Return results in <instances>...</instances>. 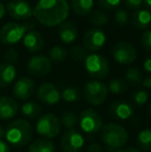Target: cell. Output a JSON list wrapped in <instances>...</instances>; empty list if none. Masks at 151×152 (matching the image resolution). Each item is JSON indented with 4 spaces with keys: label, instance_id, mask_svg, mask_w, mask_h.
I'll list each match as a JSON object with an SVG mask.
<instances>
[{
    "label": "cell",
    "instance_id": "13",
    "mask_svg": "<svg viewBox=\"0 0 151 152\" xmlns=\"http://www.w3.org/2000/svg\"><path fill=\"white\" fill-rule=\"evenodd\" d=\"M36 97L42 104L53 106L59 102L61 98V92L52 83H44L37 88Z\"/></svg>",
    "mask_w": 151,
    "mask_h": 152
},
{
    "label": "cell",
    "instance_id": "35",
    "mask_svg": "<svg viewBox=\"0 0 151 152\" xmlns=\"http://www.w3.org/2000/svg\"><path fill=\"white\" fill-rule=\"evenodd\" d=\"M98 5L105 10H114L120 4L121 0H97Z\"/></svg>",
    "mask_w": 151,
    "mask_h": 152
},
{
    "label": "cell",
    "instance_id": "26",
    "mask_svg": "<svg viewBox=\"0 0 151 152\" xmlns=\"http://www.w3.org/2000/svg\"><path fill=\"white\" fill-rule=\"evenodd\" d=\"M138 145L145 151L151 150V128H145L139 132L137 138Z\"/></svg>",
    "mask_w": 151,
    "mask_h": 152
},
{
    "label": "cell",
    "instance_id": "47",
    "mask_svg": "<svg viewBox=\"0 0 151 152\" xmlns=\"http://www.w3.org/2000/svg\"><path fill=\"white\" fill-rule=\"evenodd\" d=\"M148 112H149V115H150V117H151V102H150V104H149V108H148Z\"/></svg>",
    "mask_w": 151,
    "mask_h": 152
},
{
    "label": "cell",
    "instance_id": "3",
    "mask_svg": "<svg viewBox=\"0 0 151 152\" xmlns=\"http://www.w3.org/2000/svg\"><path fill=\"white\" fill-rule=\"evenodd\" d=\"M101 140L112 150L123 148L128 141V132L118 123H108L101 129Z\"/></svg>",
    "mask_w": 151,
    "mask_h": 152
},
{
    "label": "cell",
    "instance_id": "45",
    "mask_svg": "<svg viewBox=\"0 0 151 152\" xmlns=\"http://www.w3.org/2000/svg\"><path fill=\"white\" fill-rule=\"evenodd\" d=\"M143 3L144 6L146 7V10L151 12V0H143Z\"/></svg>",
    "mask_w": 151,
    "mask_h": 152
},
{
    "label": "cell",
    "instance_id": "18",
    "mask_svg": "<svg viewBox=\"0 0 151 152\" xmlns=\"http://www.w3.org/2000/svg\"><path fill=\"white\" fill-rule=\"evenodd\" d=\"M110 113L116 119L126 120L133 116V110L131 104L124 100H116L110 106Z\"/></svg>",
    "mask_w": 151,
    "mask_h": 152
},
{
    "label": "cell",
    "instance_id": "48",
    "mask_svg": "<svg viewBox=\"0 0 151 152\" xmlns=\"http://www.w3.org/2000/svg\"><path fill=\"white\" fill-rule=\"evenodd\" d=\"M0 1H5V0H0Z\"/></svg>",
    "mask_w": 151,
    "mask_h": 152
},
{
    "label": "cell",
    "instance_id": "14",
    "mask_svg": "<svg viewBox=\"0 0 151 152\" xmlns=\"http://www.w3.org/2000/svg\"><path fill=\"white\" fill-rule=\"evenodd\" d=\"M106 34L101 29H89L88 31L85 33L84 39H83V44H84V48L86 49L88 52H97L99 51L106 44Z\"/></svg>",
    "mask_w": 151,
    "mask_h": 152
},
{
    "label": "cell",
    "instance_id": "43",
    "mask_svg": "<svg viewBox=\"0 0 151 152\" xmlns=\"http://www.w3.org/2000/svg\"><path fill=\"white\" fill-rule=\"evenodd\" d=\"M5 6H4V4L2 3L1 1H0V20H1L2 18L4 17V15H5Z\"/></svg>",
    "mask_w": 151,
    "mask_h": 152
},
{
    "label": "cell",
    "instance_id": "9",
    "mask_svg": "<svg viewBox=\"0 0 151 152\" xmlns=\"http://www.w3.org/2000/svg\"><path fill=\"white\" fill-rule=\"evenodd\" d=\"M112 56L119 64L127 65L137 59V51L135 47L128 42H118L112 49Z\"/></svg>",
    "mask_w": 151,
    "mask_h": 152
},
{
    "label": "cell",
    "instance_id": "19",
    "mask_svg": "<svg viewBox=\"0 0 151 152\" xmlns=\"http://www.w3.org/2000/svg\"><path fill=\"white\" fill-rule=\"evenodd\" d=\"M79 33L78 29L71 22L64 21L59 25L58 36L64 44H71L77 39Z\"/></svg>",
    "mask_w": 151,
    "mask_h": 152
},
{
    "label": "cell",
    "instance_id": "37",
    "mask_svg": "<svg viewBox=\"0 0 151 152\" xmlns=\"http://www.w3.org/2000/svg\"><path fill=\"white\" fill-rule=\"evenodd\" d=\"M124 5L129 10H141L143 0H124Z\"/></svg>",
    "mask_w": 151,
    "mask_h": 152
},
{
    "label": "cell",
    "instance_id": "29",
    "mask_svg": "<svg viewBox=\"0 0 151 152\" xmlns=\"http://www.w3.org/2000/svg\"><path fill=\"white\" fill-rule=\"evenodd\" d=\"M125 79L131 85H139L143 82V76L139 68L129 67L125 72Z\"/></svg>",
    "mask_w": 151,
    "mask_h": 152
},
{
    "label": "cell",
    "instance_id": "23",
    "mask_svg": "<svg viewBox=\"0 0 151 152\" xmlns=\"http://www.w3.org/2000/svg\"><path fill=\"white\" fill-rule=\"evenodd\" d=\"M28 152H55V145L50 140L40 139L29 145Z\"/></svg>",
    "mask_w": 151,
    "mask_h": 152
},
{
    "label": "cell",
    "instance_id": "24",
    "mask_svg": "<svg viewBox=\"0 0 151 152\" xmlns=\"http://www.w3.org/2000/svg\"><path fill=\"white\" fill-rule=\"evenodd\" d=\"M40 112H42V107L34 102H26L21 107V113L25 117L31 119L37 117L40 114Z\"/></svg>",
    "mask_w": 151,
    "mask_h": 152
},
{
    "label": "cell",
    "instance_id": "30",
    "mask_svg": "<svg viewBox=\"0 0 151 152\" xmlns=\"http://www.w3.org/2000/svg\"><path fill=\"white\" fill-rule=\"evenodd\" d=\"M67 51L61 46H55L50 50V60L53 62H62L67 58Z\"/></svg>",
    "mask_w": 151,
    "mask_h": 152
},
{
    "label": "cell",
    "instance_id": "42",
    "mask_svg": "<svg viewBox=\"0 0 151 152\" xmlns=\"http://www.w3.org/2000/svg\"><path fill=\"white\" fill-rule=\"evenodd\" d=\"M118 152H141L139 150V149H137V148H135V147H127V148H125V149H119Z\"/></svg>",
    "mask_w": 151,
    "mask_h": 152
},
{
    "label": "cell",
    "instance_id": "41",
    "mask_svg": "<svg viewBox=\"0 0 151 152\" xmlns=\"http://www.w3.org/2000/svg\"><path fill=\"white\" fill-rule=\"evenodd\" d=\"M143 67H144V70H145L146 72H149V74H151V57L147 58L145 61H144Z\"/></svg>",
    "mask_w": 151,
    "mask_h": 152
},
{
    "label": "cell",
    "instance_id": "12",
    "mask_svg": "<svg viewBox=\"0 0 151 152\" xmlns=\"http://www.w3.org/2000/svg\"><path fill=\"white\" fill-rule=\"evenodd\" d=\"M52 69V62L44 55H35L29 59L27 63V70L35 77H44Z\"/></svg>",
    "mask_w": 151,
    "mask_h": 152
},
{
    "label": "cell",
    "instance_id": "28",
    "mask_svg": "<svg viewBox=\"0 0 151 152\" xmlns=\"http://www.w3.org/2000/svg\"><path fill=\"white\" fill-rule=\"evenodd\" d=\"M60 123L63 125V127L66 128L67 130L69 129H75L76 125L78 124V116L76 113L67 111L64 112L61 115V120Z\"/></svg>",
    "mask_w": 151,
    "mask_h": 152
},
{
    "label": "cell",
    "instance_id": "27",
    "mask_svg": "<svg viewBox=\"0 0 151 152\" xmlns=\"http://www.w3.org/2000/svg\"><path fill=\"white\" fill-rule=\"evenodd\" d=\"M61 97L66 102H77L81 98V92L77 87L69 86L62 90V92H61Z\"/></svg>",
    "mask_w": 151,
    "mask_h": 152
},
{
    "label": "cell",
    "instance_id": "4",
    "mask_svg": "<svg viewBox=\"0 0 151 152\" xmlns=\"http://www.w3.org/2000/svg\"><path fill=\"white\" fill-rule=\"evenodd\" d=\"M34 23L29 22L26 24L19 23H7L0 30V42L6 46H12L19 42L29 30H32Z\"/></svg>",
    "mask_w": 151,
    "mask_h": 152
},
{
    "label": "cell",
    "instance_id": "32",
    "mask_svg": "<svg viewBox=\"0 0 151 152\" xmlns=\"http://www.w3.org/2000/svg\"><path fill=\"white\" fill-rule=\"evenodd\" d=\"M71 56L75 61L80 62L86 59V57L88 56V51H87L84 47L75 46L71 50Z\"/></svg>",
    "mask_w": 151,
    "mask_h": 152
},
{
    "label": "cell",
    "instance_id": "22",
    "mask_svg": "<svg viewBox=\"0 0 151 152\" xmlns=\"http://www.w3.org/2000/svg\"><path fill=\"white\" fill-rule=\"evenodd\" d=\"M71 7L76 15L84 17L92 12L93 0H71Z\"/></svg>",
    "mask_w": 151,
    "mask_h": 152
},
{
    "label": "cell",
    "instance_id": "21",
    "mask_svg": "<svg viewBox=\"0 0 151 152\" xmlns=\"http://www.w3.org/2000/svg\"><path fill=\"white\" fill-rule=\"evenodd\" d=\"M131 23H133V27L140 29V30L148 28L151 24V12L146 8L136 10L131 15Z\"/></svg>",
    "mask_w": 151,
    "mask_h": 152
},
{
    "label": "cell",
    "instance_id": "25",
    "mask_svg": "<svg viewBox=\"0 0 151 152\" xmlns=\"http://www.w3.org/2000/svg\"><path fill=\"white\" fill-rule=\"evenodd\" d=\"M107 87H108V91H110L113 94H123L128 89L127 83L125 81H123L122 79H118V78L112 79Z\"/></svg>",
    "mask_w": 151,
    "mask_h": 152
},
{
    "label": "cell",
    "instance_id": "11",
    "mask_svg": "<svg viewBox=\"0 0 151 152\" xmlns=\"http://www.w3.org/2000/svg\"><path fill=\"white\" fill-rule=\"evenodd\" d=\"M5 10L15 20H26L33 16L32 7L25 0H10L5 6Z\"/></svg>",
    "mask_w": 151,
    "mask_h": 152
},
{
    "label": "cell",
    "instance_id": "16",
    "mask_svg": "<svg viewBox=\"0 0 151 152\" xmlns=\"http://www.w3.org/2000/svg\"><path fill=\"white\" fill-rule=\"evenodd\" d=\"M19 104L16 99L10 96H1L0 97V119L8 120L18 114Z\"/></svg>",
    "mask_w": 151,
    "mask_h": 152
},
{
    "label": "cell",
    "instance_id": "39",
    "mask_svg": "<svg viewBox=\"0 0 151 152\" xmlns=\"http://www.w3.org/2000/svg\"><path fill=\"white\" fill-rule=\"evenodd\" d=\"M88 152H101V146L97 143H90L86 147Z\"/></svg>",
    "mask_w": 151,
    "mask_h": 152
},
{
    "label": "cell",
    "instance_id": "8",
    "mask_svg": "<svg viewBox=\"0 0 151 152\" xmlns=\"http://www.w3.org/2000/svg\"><path fill=\"white\" fill-rule=\"evenodd\" d=\"M78 124L86 134H95L103 127V119L93 109H86L78 116Z\"/></svg>",
    "mask_w": 151,
    "mask_h": 152
},
{
    "label": "cell",
    "instance_id": "33",
    "mask_svg": "<svg viewBox=\"0 0 151 152\" xmlns=\"http://www.w3.org/2000/svg\"><path fill=\"white\" fill-rule=\"evenodd\" d=\"M128 12L125 10H117V12L114 15V20L117 25L119 26H124L128 22Z\"/></svg>",
    "mask_w": 151,
    "mask_h": 152
},
{
    "label": "cell",
    "instance_id": "6",
    "mask_svg": "<svg viewBox=\"0 0 151 152\" xmlns=\"http://www.w3.org/2000/svg\"><path fill=\"white\" fill-rule=\"evenodd\" d=\"M84 98L88 104L92 106H101L108 98V87L99 81H89L84 86Z\"/></svg>",
    "mask_w": 151,
    "mask_h": 152
},
{
    "label": "cell",
    "instance_id": "1",
    "mask_svg": "<svg viewBox=\"0 0 151 152\" xmlns=\"http://www.w3.org/2000/svg\"><path fill=\"white\" fill-rule=\"evenodd\" d=\"M69 12L67 0H38L33 16L40 25L56 27L66 20Z\"/></svg>",
    "mask_w": 151,
    "mask_h": 152
},
{
    "label": "cell",
    "instance_id": "5",
    "mask_svg": "<svg viewBox=\"0 0 151 152\" xmlns=\"http://www.w3.org/2000/svg\"><path fill=\"white\" fill-rule=\"evenodd\" d=\"M35 128L39 136L44 137L47 140H50L57 137V134H59L60 132V119L52 113L44 114L37 119Z\"/></svg>",
    "mask_w": 151,
    "mask_h": 152
},
{
    "label": "cell",
    "instance_id": "46",
    "mask_svg": "<svg viewBox=\"0 0 151 152\" xmlns=\"http://www.w3.org/2000/svg\"><path fill=\"white\" fill-rule=\"evenodd\" d=\"M3 138H4V130H3V128L0 126V141H1Z\"/></svg>",
    "mask_w": 151,
    "mask_h": 152
},
{
    "label": "cell",
    "instance_id": "10",
    "mask_svg": "<svg viewBox=\"0 0 151 152\" xmlns=\"http://www.w3.org/2000/svg\"><path fill=\"white\" fill-rule=\"evenodd\" d=\"M85 139L80 132L76 129L66 130L61 137L60 145L63 152H79L83 148Z\"/></svg>",
    "mask_w": 151,
    "mask_h": 152
},
{
    "label": "cell",
    "instance_id": "2",
    "mask_svg": "<svg viewBox=\"0 0 151 152\" xmlns=\"http://www.w3.org/2000/svg\"><path fill=\"white\" fill-rule=\"evenodd\" d=\"M32 134V126L28 121L25 119H17L6 126L4 138L8 145L22 147L31 140Z\"/></svg>",
    "mask_w": 151,
    "mask_h": 152
},
{
    "label": "cell",
    "instance_id": "44",
    "mask_svg": "<svg viewBox=\"0 0 151 152\" xmlns=\"http://www.w3.org/2000/svg\"><path fill=\"white\" fill-rule=\"evenodd\" d=\"M143 85L144 87H146V88H149L151 89V77H149V78L145 79V80H143Z\"/></svg>",
    "mask_w": 151,
    "mask_h": 152
},
{
    "label": "cell",
    "instance_id": "34",
    "mask_svg": "<svg viewBox=\"0 0 151 152\" xmlns=\"http://www.w3.org/2000/svg\"><path fill=\"white\" fill-rule=\"evenodd\" d=\"M148 98H149V96H148L147 91L145 90H138L133 92V100L139 106L145 104L148 102Z\"/></svg>",
    "mask_w": 151,
    "mask_h": 152
},
{
    "label": "cell",
    "instance_id": "15",
    "mask_svg": "<svg viewBox=\"0 0 151 152\" xmlns=\"http://www.w3.org/2000/svg\"><path fill=\"white\" fill-rule=\"evenodd\" d=\"M34 92V82L31 78L22 77L14 85L12 94L16 98L21 100H26L32 96Z\"/></svg>",
    "mask_w": 151,
    "mask_h": 152
},
{
    "label": "cell",
    "instance_id": "7",
    "mask_svg": "<svg viewBox=\"0 0 151 152\" xmlns=\"http://www.w3.org/2000/svg\"><path fill=\"white\" fill-rule=\"evenodd\" d=\"M85 69L93 79L101 80L105 79L109 74V62L104 56L99 54H89L84 60Z\"/></svg>",
    "mask_w": 151,
    "mask_h": 152
},
{
    "label": "cell",
    "instance_id": "20",
    "mask_svg": "<svg viewBox=\"0 0 151 152\" xmlns=\"http://www.w3.org/2000/svg\"><path fill=\"white\" fill-rule=\"evenodd\" d=\"M17 77V69L12 63L0 64V88H5L15 81Z\"/></svg>",
    "mask_w": 151,
    "mask_h": 152
},
{
    "label": "cell",
    "instance_id": "38",
    "mask_svg": "<svg viewBox=\"0 0 151 152\" xmlns=\"http://www.w3.org/2000/svg\"><path fill=\"white\" fill-rule=\"evenodd\" d=\"M17 59H18V54H17L16 51L12 50V49L8 50L7 52L5 53V60L7 61V63L12 64V62L17 61Z\"/></svg>",
    "mask_w": 151,
    "mask_h": 152
},
{
    "label": "cell",
    "instance_id": "17",
    "mask_svg": "<svg viewBox=\"0 0 151 152\" xmlns=\"http://www.w3.org/2000/svg\"><path fill=\"white\" fill-rule=\"evenodd\" d=\"M23 45L31 53H36L44 48V38L36 30H29L23 37Z\"/></svg>",
    "mask_w": 151,
    "mask_h": 152
},
{
    "label": "cell",
    "instance_id": "36",
    "mask_svg": "<svg viewBox=\"0 0 151 152\" xmlns=\"http://www.w3.org/2000/svg\"><path fill=\"white\" fill-rule=\"evenodd\" d=\"M141 44L144 49L151 52V30H147L142 34Z\"/></svg>",
    "mask_w": 151,
    "mask_h": 152
},
{
    "label": "cell",
    "instance_id": "31",
    "mask_svg": "<svg viewBox=\"0 0 151 152\" xmlns=\"http://www.w3.org/2000/svg\"><path fill=\"white\" fill-rule=\"evenodd\" d=\"M90 23L94 26H105L109 21L108 16L103 10H94L90 15Z\"/></svg>",
    "mask_w": 151,
    "mask_h": 152
},
{
    "label": "cell",
    "instance_id": "40",
    "mask_svg": "<svg viewBox=\"0 0 151 152\" xmlns=\"http://www.w3.org/2000/svg\"><path fill=\"white\" fill-rule=\"evenodd\" d=\"M0 152H10V147L5 141H0Z\"/></svg>",
    "mask_w": 151,
    "mask_h": 152
}]
</instances>
